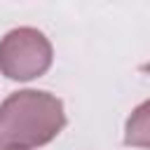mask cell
<instances>
[{"label": "cell", "mask_w": 150, "mask_h": 150, "mask_svg": "<svg viewBox=\"0 0 150 150\" xmlns=\"http://www.w3.org/2000/svg\"><path fill=\"white\" fill-rule=\"evenodd\" d=\"M63 127V101L49 91L21 89L0 103V148H40Z\"/></svg>", "instance_id": "cell-1"}, {"label": "cell", "mask_w": 150, "mask_h": 150, "mask_svg": "<svg viewBox=\"0 0 150 150\" xmlns=\"http://www.w3.org/2000/svg\"><path fill=\"white\" fill-rule=\"evenodd\" d=\"M54 49L38 28L21 26L0 40V73L14 82H28L45 75L52 66Z\"/></svg>", "instance_id": "cell-2"}, {"label": "cell", "mask_w": 150, "mask_h": 150, "mask_svg": "<svg viewBox=\"0 0 150 150\" xmlns=\"http://www.w3.org/2000/svg\"><path fill=\"white\" fill-rule=\"evenodd\" d=\"M124 143L131 148L150 150V98L134 108L124 127Z\"/></svg>", "instance_id": "cell-3"}, {"label": "cell", "mask_w": 150, "mask_h": 150, "mask_svg": "<svg viewBox=\"0 0 150 150\" xmlns=\"http://www.w3.org/2000/svg\"><path fill=\"white\" fill-rule=\"evenodd\" d=\"M0 150H26V148H0Z\"/></svg>", "instance_id": "cell-4"}, {"label": "cell", "mask_w": 150, "mask_h": 150, "mask_svg": "<svg viewBox=\"0 0 150 150\" xmlns=\"http://www.w3.org/2000/svg\"><path fill=\"white\" fill-rule=\"evenodd\" d=\"M143 70H145V73H150V61H148V63L143 66Z\"/></svg>", "instance_id": "cell-5"}]
</instances>
